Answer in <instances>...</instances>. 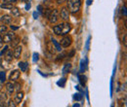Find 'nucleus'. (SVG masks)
Returning <instances> with one entry per match:
<instances>
[{"instance_id": "f257e3e1", "label": "nucleus", "mask_w": 127, "mask_h": 107, "mask_svg": "<svg viewBox=\"0 0 127 107\" xmlns=\"http://www.w3.org/2000/svg\"><path fill=\"white\" fill-rule=\"evenodd\" d=\"M70 30H71V25L68 22H65V21H64L62 23H59V24L53 26L54 33L57 34V35H61V36L66 35Z\"/></svg>"}, {"instance_id": "f03ea898", "label": "nucleus", "mask_w": 127, "mask_h": 107, "mask_svg": "<svg viewBox=\"0 0 127 107\" xmlns=\"http://www.w3.org/2000/svg\"><path fill=\"white\" fill-rule=\"evenodd\" d=\"M67 9L69 11V13L75 14L77 12H79L80 8H81V0H67Z\"/></svg>"}, {"instance_id": "7ed1b4c3", "label": "nucleus", "mask_w": 127, "mask_h": 107, "mask_svg": "<svg viewBox=\"0 0 127 107\" xmlns=\"http://www.w3.org/2000/svg\"><path fill=\"white\" fill-rule=\"evenodd\" d=\"M48 20L52 24L56 23L58 21V20H59V11H58V9H54V10L51 11L50 15L48 16Z\"/></svg>"}, {"instance_id": "20e7f679", "label": "nucleus", "mask_w": 127, "mask_h": 107, "mask_svg": "<svg viewBox=\"0 0 127 107\" xmlns=\"http://www.w3.org/2000/svg\"><path fill=\"white\" fill-rule=\"evenodd\" d=\"M71 43H72L71 37L68 36V35H64V37L62 38L60 44H61V46L64 47V48H67V47H69L71 45Z\"/></svg>"}, {"instance_id": "39448f33", "label": "nucleus", "mask_w": 127, "mask_h": 107, "mask_svg": "<svg viewBox=\"0 0 127 107\" xmlns=\"http://www.w3.org/2000/svg\"><path fill=\"white\" fill-rule=\"evenodd\" d=\"M15 33L14 32H6L5 35L2 37V40H3V43H10L13 38L15 37Z\"/></svg>"}, {"instance_id": "423d86ee", "label": "nucleus", "mask_w": 127, "mask_h": 107, "mask_svg": "<svg viewBox=\"0 0 127 107\" xmlns=\"http://www.w3.org/2000/svg\"><path fill=\"white\" fill-rule=\"evenodd\" d=\"M20 75H21V72H20V70H18V69H15V70H13V71L10 73L9 80H10V81H12V82H16L17 80L20 78Z\"/></svg>"}, {"instance_id": "0eeeda50", "label": "nucleus", "mask_w": 127, "mask_h": 107, "mask_svg": "<svg viewBox=\"0 0 127 107\" xmlns=\"http://www.w3.org/2000/svg\"><path fill=\"white\" fill-rule=\"evenodd\" d=\"M69 11H68V9L66 8V7H63L62 9H61V13H60V16H61V18L63 19L64 21H67L68 19H69Z\"/></svg>"}, {"instance_id": "6e6552de", "label": "nucleus", "mask_w": 127, "mask_h": 107, "mask_svg": "<svg viewBox=\"0 0 127 107\" xmlns=\"http://www.w3.org/2000/svg\"><path fill=\"white\" fill-rule=\"evenodd\" d=\"M22 50H23V47L21 46V45H17L16 47H14V53H13V55H14V57H15V59H20V57H21V55H22Z\"/></svg>"}, {"instance_id": "1a4fd4ad", "label": "nucleus", "mask_w": 127, "mask_h": 107, "mask_svg": "<svg viewBox=\"0 0 127 107\" xmlns=\"http://www.w3.org/2000/svg\"><path fill=\"white\" fill-rule=\"evenodd\" d=\"M5 88H6L7 92H8V93H10V94H12V93L14 92V91H15V85H14L13 83H11V82L6 83Z\"/></svg>"}, {"instance_id": "9d476101", "label": "nucleus", "mask_w": 127, "mask_h": 107, "mask_svg": "<svg viewBox=\"0 0 127 107\" xmlns=\"http://www.w3.org/2000/svg\"><path fill=\"white\" fill-rule=\"evenodd\" d=\"M4 56V59H5V61H9V62H11V61H13V59H14V55H13V53L8 49V51L3 55Z\"/></svg>"}, {"instance_id": "9b49d317", "label": "nucleus", "mask_w": 127, "mask_h": 107, "mask_svg": "<svg viewBox=\"0 0 127 107\" xmlns=\"http://www.w3.org/2000/svg\"><path fill=\"white\" fill-rule=\"evenodd\" d=\"M0 21L4 23V24H10L11 22H12V18L10 17L9 15H4L1 19H0Z\"/></svg>"}, {"instance_id": "f8f14e48", "label": "nucleus", "mask_w": 127, "mask_h": 107, "mask_svg": "<svg viewBox=\"0 0 127 107\" xmlns=\"http://www.w3.org/2000/svg\"><path fill=\"white\" fill-rule=\"evenodd\" d=\"M23 98H24V92H21V91H19V92H17L16 96H15V102H16V104L20 103V102H22Z\"/></svg>"}, {"instance_id": "ddd939ff", "label": "nucleus", "mask_w": 127, "mask_h": 107, "mask_svg": "<svg viewBox=\"0 0 127 107\" xmlns=\"http://www.w3.org/2000/svg\"><path fill=\"white\" fill-rule=\"evenodd\" d=\"M19 67H20V69L22 70V72H26V71L29 69V63H28V62L21 61V62H19Z\"/></svg>"}, {"instance_id": "4468645a", "label": "nucleus", "mask_w": 127, "mask_h": 107, "mask_svg": "<svg viewBox=\"0 0 127 107\" xmlns=\"http://www.w3.org/2000/svg\"><path fill=\"white\" fill-rule=\"evenodd\" d=\"M51 43L55 46V49H56L58 52H61V51H62V46H61L60 43L57 42V40H55L54 38H51Z\"/></svg>"}, {"instance_id": "2eb2a0df", "label": "nucleus", "mask_w": 127, "mask_h": 107, "mask_svg": "<svg viewBox=\"0 0 127 107\" xmlns=\"http://www.w3.org/2000/svg\"><path fill=\"white\" fill-rule=\"evenodd\" d=\"M11 14L15 18V17H20V16H21V12H20V10H19L18 8L12 7V9H11Z\"/></svg>"}, {"instance_id": "dca6fc26", "label": "nucleus", "mask_w": 127, "mask_h": 107, "mask_svg": "<svg viewBox=\"0 0 127 107\" xmlns=\"http://www.w3.org/2000/svg\"><path fill=\"white\" fill-rule=\"evenodd\" d=\"M86 66H87V60H85V61H81V62H80V72L81 73H83L85 71Z\"/></svg>"}, {"instance_id": "f3484780", "label": "nucleus", "mask_w": 127, "mask_h": 107, "mask_svg": "<svg viewBox=\"0 0 127 107\" xmlns=\"http://www.w3.org/2000/svg\"><path fill=\"white\" fill-rule=\"evenodd\" d=\"M70 68H71V63H65L63 68V73H67V72H69Z\"/></svg>"}, {"instance_id": "a211bd4d", "label": "nucleus", "mask_w": 127, "mask_h": 107, "mask_svg": "<svg viewBox=\"0 0 127 107\" xmlns=\"http://www.w3.org/2000/svg\"><path fill=\"white\" fill-rule=\"evenodd\" d=\"M19 42H20V38L15 36V37L13 38V40L11 41V43H12V44H11V46L13 47V48H14V47H16L17 45L19 44Z\"/></svg>"}, {"instance_id": "6ab92c4d", "label": "nucleus", "mask_w": 127, "mask_h": 107, "mask_svg": "<svg viewBox=\"0 0 127 107\" xmlns=\"http://www.w3.org/2000/svg\"><path fill=\"white\" fill-rule=\"evenodd\" d=\"M12 4H10V3H3L2 5H1V8L2 9H7V10H11L12 9Z\"/></svg>"}, {"instance_id": "aec40b11", "label": "nucleus", "mask_w": 127, "mask_h": 107, "mask_svg": "<svg viewBox=\"0 0 127 107\" xmlns=\"http://www.w3.org/2000/svg\"><path fill=\"white\" fill-rule=\"evenodd\" d=\"M78 79H79L80 84H81L82 86H84V85L86 84V77L84 76V75H78Z\"/></svg>"}, {"instance_id": "412c9836", "label": "nucleus", "mask_w": 127, "mask_h": 107, "mask_svg": "<svg viewBox=\"0 0 127 107\" xmlns=\"http://www.w3.org/2000/svg\"><path fill=\"white\" fill-rule=\"evenodd\" d=\"M6 81V73L4 71H0V82L4 83Z\"/></svg>"}, {"instance_id": "4be33fe9", "label": "nucleus", "mask_w": 127, "mask_h": 107, "mask_svg": "<svg viewBox=\"0 0 127 107\" xmlns=\"http://www.w3.org/2000/svg\"><path fill=\"white\" fill-rule=\"evenodd\" d=\"M7 30H8V28H7L6 24H4V25H0V33H6Z\"/></svg>"}, {"instance_id": "5701e85b", "label": "nucleus", "mask_w": 127, "mask_h": 107, "mask_svg": "<svg viewBox=\"0 0 127 107\" xmlns=\"http://www.w3.org/2000/svg\"><path fill=\"white\" fill-rule=\"evenodd\" d=\"M73 98H74L75 100H81V99L83 98V95H82L81 93H75L74 96H73Z\"/></svg>"}, {"instance_id": "b1692460", "label": "nucleus", "mask_w": 127, "mask_h": 107, "mask_svg": "<svg viewBox=\"0 0 127 107\" xmlns=\"http://www.w3.org/2000/svg\"><path fill=\"white\" fill-rule=\"evenodd\" d=\"M8 49H9V47L7 46V45H6V46H4V47H2V51L0 52V56H3V55L8 51Z\"/></svg>"}, {"instance_id": "393cba45", "label": "nucleus", "mask_w": 127, "mask_h": 107, "mask_svg": "<svg viewBox=\"0 0 127 107\" xmlns=\"http://www.w3.org/2000/svg\"><path fill=\"white\" fill-rule=\"evenodd\" d=\"M7 106L8 107H15L16 106V102L14 100H9L8 103H7Z\"/></svg>"}, {"instance_id": "a878e982", "label": "nucleus", "mask_w": 127, "mask_h": 107, "mask_svg": "<svg viewBox=\"0 0 127 107\" xmlns=\"http://www.w3.org/2000/svg\"><path fill=\"white\" fill-rule=\"evenodd\" d=\"M14 85H15V91H17V92L21 91V84H19V83H14Z\"/></svg>"}, {"instance_id": "bb28decb", "label": "nucleus", "mask_w": 127, "mask_h": 107, "mask_svg": "<svg viewBox=\"0 0 127 107\" xmlns=\"http://www.w3.org/2000/svg\"><path fill=\"white\" fill-rule=\"evenodd\" d=\"M38 60H39V56H38V54L34 53V54H33V61H34V62H36Z\"/></svg>"}, {"instance_id": "cd10ccee", "label": "nucleus", "mask_w": 127, "mask_h": 107, "mask_svg": "<svg viewBox=\"0 0 127 107\" xmlns=\"http://www.w3.org/2000/svg\"><path fill=\"white\" fill-rule=\"evenodd\" d=\"M90 39H91V37L89 36V37H88V40H87V42H86V50H89V44H90Z\"/></svg>"}, {"instance_id": "c85d7f7f", "label": "nucleus", "mask_w": 127, "mask_h": 107, "mask_svg": "<svg viewBox=\"0 0 127 107\" xmlns=\"http://www.w3.org/2000/svg\"><path fill=\"white\" fill-rule=\"evenodd\" d=\"M3 1H4V3H10V4H12L14 2H17L18 0H3Z\"/></svg>"}, {"instance_id": "c756f323", "label": "nucleus", "mask_w": 127, "mask_h": 107, "mask_svg": "<svg viewBox=\"0 0 127 107\" xmlns=\"http://www.w3.org/2000/svg\"><path fill=\"white\" fill-rule=\"evenodd\" d=\"M122 41H123V44H124V46L126 47L127 46V43H126V34H124V37H123Z\"/></svg>"}, {"instance_id": "7c9ffc66", "label": "nucleus", "mask_w": 127, "mask_h": 107, "mask_svg": "<svg viewBox=\"0 0 127 107\" xmlns=\"http://www.w3.org/2000/svg\"><path fill=\"white\" fill-rule=\"evenodd\" d=\"M67 0H57V3L59 4V5H61V4H63L64 2H66Z\"/></svg>"}, {"instance_id": "2f4dec72", "label": "nucleus", "mask_w": 127, "mask_h": 107, "mask_svg": "<svg viewBox=\"0 0 127 107\" xmlns=\"http://www.w3.org/2000/svg\"><path fill=\"white\" fill-rule=\"evenodd\" d=\"M122 14L124 16H126V7L125 6H123V8H122Z\"/></svg>"}, {"instance_id": "473e14b6", "label": "nucleus", "mask_w": 127, "mask_h": 107, "mask_svg": "<svg viewBox=\"0 0 127 107\" xmlns=\"http://www.w3.org/2000/svg\"><path fill=\"white\" fill-rule=\"evenodd\" d=\"M37 9H38V11H39L40 13H42V11H43V7H42L41 5H39V6L37 7Z\"/></svg>"}, {"instance_id": "72a5a7b5", "label": "nucleus", "mask_w": 127, "mask_h": 107, "mask_svg": "<svg viewBox=\"0 0 127 107\" xmlns=\"http://www.w3.org/2000/svg\"><path fill=\"white\" fill-rule=\"evenodd\" d=\"M3 47V40H2V36L0 35V48Z\"/></svg>"}, {"instance_id": "f704fd0d", "label": "nucleus", "mask_w": 127, "mask_h": 107, "mask_svg": "<svg viewBox=\"0 0 127 107\" xmlns=\"http://www.w3.org/2000/svg\"><path fill=\"white\" fill-rule=\"evenodd\" d=\"M31 9V3H28L26 6V10H30Z\"/></svg>"}, {"instance_id": "c9c22d12", "label": "nucleus", "mask_w": 127, "mask_h": 107, "mask_svg": "<svg viewBox=\"0 0 127 107\" xmlns=\"http://www.w3.org/2000/svg\"><path fill=\"white\" fill-rule=\"evenodd\" d=\"M33 18H34V19H37V18H38V14H37V12H34V13H33Z\"/></svg>"}, {"instance_id": "e433bc0d", "label": "nucleus", "mask_w": 127, "mask_h": 107, "mask_svg": "<svg viewBox=\"0 0 127 107\" xmlns=\"http://www.w3.org/2000/svg\"><path fill=\"white\" fill-rule=\"evenodd\" d=\"M4 94L3 95H0V102H2V101H4Z\"/></svg>"}, {"instance_id": "4c0bfd02", "label": "nucleus", "mask_w": 127, "mask_h": 107, "mask_svg": "<svg viewBox=\"0 0 127 107\" xmlns=\"http://www.w3.org/2000/svg\"><path fill=\"white\" fill-rule=\"evenodd\" d=\"M11 28H12L13 30H17V29H18V27H17V26H14V25H11Z\"/></svg>"}, {"instance_id": "58836bf2", "label": "nucleus", "mask_w": 127, "mask_h": 107, "mask_svg": "<svg viewBox=\"0 0 127 107\" xmlns=\"http://www.w3.org/2000/svg\"><path fill=\"white\" fill-rule=\"evenodd\" d=\"M91 2H92V0H88V2H87V4H88V5H90V4H91Z\"/></svg>"}, {"instance_id": "ea45409f", "label": "nucleus", "mask_w": 127, "mask_h": 107, "mask_svg": "<svg viewBox=\"0 0 127 107\" xmlns=\"http://www.w3.org/2000/svg\"><path fill=\"white\" fill-rule=\"evenodd\" d=\"M73 106H74V107H78V106H79V104H74Z\"/></svg>"}]
</instances>
